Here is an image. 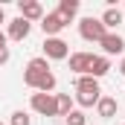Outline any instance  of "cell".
I'll return each instance as SVG.
<instances>
[{
  "mask_svg": "<svg viewBox=\"0 0 125 125\" xmlns=\"http://www.w3.org/2000/svg\"><path fill=\"white\" fill-rule=\"evenodd\" d=\"M6 41H9V38H6V32H0V47H6Z\"/></svg>",
  "mask_w": 125,
  "mask_h": 125,
  "instance_id": "44dd1931",
  "label": "cell"
},
{
  "mask_svg": "<svg viewBox=\"0 0 125 125\" xmlns=\"http://www.w3.org/2000/svg\"><path fill=\"white\" fill-rule=\"evenodd\" d=\"M64 125H87V119H84V111H70L67 114V119H64Z\"/></svg>",
  "mask_w": 125,
  "mask_h": 125,
  "instance_id": "ac0fdd59",
  "label": "cell"
},
{
  "mask_svg": "<svg viewBox=\"0 0 125 125\" xmlns=\"http://www.w3.org/2000/svg\"><path fill=\"white\" fill-rule=\"evenodd\" d=\"M73 111V99H70V93H55V114L58 116H67Z\"/></svg>",
  "mask_w": 125,
  "mask_h": 125,
  "instance_id": "2e32d148",
  "label": "cell"
},
{
  "mask_svg": "<svg viewBox=\"0 0 125 125\" xmlns=\"http://www.w3.org/2000/svg\"><path fill=\"white\" fill-rule=\"evenodd\" d=\"M99 47H102L105 58H111V55H122V52H125V38L119 35V32H108V35L99 41Z\"/></svg>",
  "mask_w": 125,
  "mask_h": 125,
  "instance_id": "5b68a950",
  "label": "cell"
},
{
  "mask_svg": "<svg viewBox=\"0 0 125 125\" xmlns=\"http://www.w3.org/2000/svg\"><path fill=\"white\" fill-rule=\"evenodd\" d=\"M116 111H119V102H116L114 96H102V99L96 102V114H99L102 119H114Z\"/></svg>",
  "mask_w": 125,
  "mask_h": 125,
  "instance_id": "30bf717a",
  "label": "cell"
},
{
  "mask_svg": "<svg viewBox=\"0 0 125 125\" xmlns=\"http://www.w3.org/2000/svg\"><path fill=\"white\" fill-rule=\"evenodd\" d=\"M76 93H102L99 90V79H93V76H79L76 79Z\"/></svg>",
  "mask_w": 125,
  "mask_h": 125,
  "instance_id": "4fadbf2b",
  "label": "cell"
},
{
  "mask_svg": "<svg viewBox=\"0 0 125 125\" xmlns=\"http://www.w3.org/2000/svg\"><path fill=\"white\" fill-rule=\"evenodd\" d=\"M67 26V21H64L58 12H44V18H41V29L47 38H58V32Z\"/></svg>",
  "mask_w": 125,
  "mask_h": 125,
  "instance_id": "8992f818",
  "label": "cell"
},
{
  "mask_svg": "<svg viewBox=\"0 0 125 125\" xmlns=\"http://www.w3.org/2000/svg\"><path fill=\"white\" fill-rule=\"evenodd\" d=\"M70 55V44L64 38H44V58L47 61H64Z\"/></svg>",
  "mask_w": 125,
  "mask_h": 125,
  "instance_id": "7a4b0ae2",
  "label": "cell"
},
{
  "mask_svg": "<svg viewBox=\"0 0 125 125\" xmlns=\"http://www.w3.org/2000/svg\"><path fill=\"white\" fill-rule=\"evenodd\" d=\"M0 125H3V122H0Z\"/></svg>",
  "mask_w": 125,
  "mask_h": 125,
  "instance_id": "cb8c5ba5",
  "label": "cell"
},
{
  "mask_svg": "<svg viewBox=\"0 0 125 125\" xmlns=\"http://www.w3.org/2000/svg\"><path fill=\"white\" fill-rule=\"evenodd\" d=\"M18 12H21V18L29 21V23L44 18V6H41L38 0H18Z\"/></svg>",
  "mask_w": 125,
  "mask_h": 125,
  "instance_id": "ba28073f",
  "label": "cell"
},
{
  "mask_svg": "<svg viewBox=\"0 0 125 125\" xmlns=\"http://www.w3.org/2000/svg\"><path fill=\"white\" fill-rule=\"evenodd\" d=\"M99 99H102V93H76V105L79 108H96Z\"/></svg>",
  "mask_w": 125,
  "mask_h": 125,
  "instance_id": "e0dca14e",
  "label": "cell"
},
{
  "mask_svg": "<svg viewBox=\"0 0 125 125\" xmlns=\"http://www.w3.org/2000/svg\"><path fill=\"white\" fill-rule=\"evenodd\" d=\"M0 23H6V12H3V6H0Z\"/></svg>",
  "mask_w": 125,
  "mask_h": 125,
  "instance_id": "603a6c76",
  "label": "cell"
},
{
  "mask_svg": "<svg viewBox=\"0 0 125 125\" xmlns=\"http://www.w3.org/2000/svg\"><path fill=\"white\" fill-rule=\"evenodd\" d=\"M108 70H111V58H105V55H93V58H90V70H87V76L102 79V76H108Z\"/></svg>",
  "mask_w": 125,
  "mask_h": 125,
  "instance_id": "7c38bea8",
  "label": "cell"
},
{
  "mask_svg": "<svg viewBox=\"0 0 125 125\" xmlns=\"http://www.w3.org/2000/svg\"><path fill=\"white\" fill-rule=\"evenodd\" d=\"M29 108L35 114H41V116H58L55 114V96L52 93H32Z\"/></svg>",
  "mask_w": 125,
  "mask_h": 125,
  "instance_id": "277c9868",
  "label": "cell"
},
{
  "mask_svg": "<svg viewBox=\"0 0 125 125\" xmlns=\"http://www.w3.org/2000/svg\"><path fill=\"white\" fill-rule=\"evenodd\" d=\"M9 125H32V116L26 114V111H15L12 119H9Z\"/></svg>",
  "mask_w": 125,
  "mask_h": 125,
  "instance_id": "d6986e66",
  "label": "cell"
},
{
  "mask_svg": "<svg viewBox=\"0 0 125 125\" xmlns=\"http://www.w3.org/2000/svg\"><path fill=\"white\" fill-rule=\"evenodd\" d=\"M79 35L84 38V41H102L105 35H108V29L102 26V21L99 18H82V23H79Z\"/></svg>",
  "mask_w": 125,
  "mask_h": 125,
  "instance_id": "3957f363",
  "label": "cell"
},
{
  "mask_svg": "<svg viewBox=\"0 0 125 125\" xmlns=\"http://www.w3.org/2000/svg\"><path fill=\"white\" fill-rule=\"evenodd\" d=\"M9 61V47H0V67Z\"/></svg>",
  "mask_w": 125,
  "mask_h": 125,
  "instance_id": "ffe728a7",
  "label": "cell"
},
{
  "mask_svg": "<svg viewBox=\"0 0 125 125\" xmlns=\"http://www.w3.org/2000/svg\"><path fill=\"white\" fill-rule=\"evenodd\" d=\"M29 32H32V23H29V21H23V18L18 15L15 21H9L6 38H9V41H26V38H29Z\"/></svg>",
  "mask_w": 125,
  "mask_h": 125,
  "instance_id": "52a82bcc",
  "label": "cell"
},
{
  "mask_svg": "<svg viewBox=\"0 0 125 125\" xmlns=\"http://www.w3.org/2000/svg\"><path fill=\"white\" fill-rule=\"evenodd\" d=\"M55 12H58V15H61V18H64V21L70 23V21H73V18L79 15V0H61Z\"/></svg>",
  "mask_w": 125,
  "mask_h": 125,
  "instance_id": "5bb4252c",
  "label": "cell"
},
{
  "mask_svg": "<svg viewBox=\"0 0 125 125\" xmlns=\"http://www.w3.org/2000/svg\"><path fill=\"white\" fill-rule=\"evenodd\" d=\"M44 73H50V61H47L44 55H35V58H29L26 70H23V84L35 90V84H38V79H41Z\"/></svg>",
  "mask_w": 125,
  "mask_h": 125,
  "instance_id": "6da1fadb",
  "label": "cell"
},
{
  "mask_svg": "<svg viewBox=\"0 0 125 125\" xmlns=\"http://www.w3.org/2000/svg\"><path fill=\"white\" fill-rule=\"evenodd\" d=\"M55 84H58V82H55V76H52V70H50V73H44V76L38 79L35 90H38V93H52V90H55Z\"/></svg>",
  "mask_w": 125,
  "mask_h": 125,
  "instance_id": "9a60e30c",
  "label": "cell"
},
{
  "mask_svg": "<svg viewBox=\"0 0 125 125\" xmlns=\"http://www.w3.org/2000/svg\"><path fill=\"white\" fill-rule=\"evenodd\" d=\"M99 21H102V26H105L108 32H116V26L122 23V12H119L116 6H108V9L102 12V18H99Z\"/></svg>",
  "mask_w": 125,
  "mask_h": 125,
  "instance_id": "8fae6325",
  "label": "cell"
},
{
  "mask_svg": "<svg viewBox=\"0 0 125 125\" xmlns=\"http://www.w3.org/2000/svg\"><path fill=\"white\" fill-rule=\"evenodd\" d=\"M90 58H93V52H73V55H70V70L76 73V79H79V76H87Z\"/></svg>",
  "mask_w": 125,
  "mask_h": 125,
  "instance_id": "9c48e42d",
  "label": "cell"
},
{
  "mask_svg": "<svg viewBox=\"0 0 125 125\" xmlns=\"http://www.w3.org/2000/svg\"><path fill=\"white\" fill-rule=\"evenodd\" d=\"M119 73L125 76V55H122V61H119Z\"/></svg>",
  "mask_w": 125,
  "mask_h": 125,
  "instance_id": "7402d4cb",
  "label": "cell"
}]
</instances>
